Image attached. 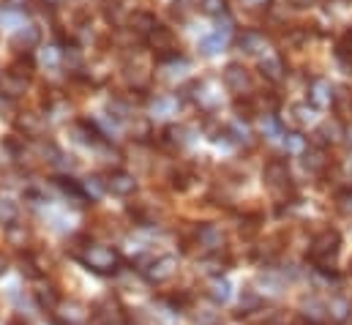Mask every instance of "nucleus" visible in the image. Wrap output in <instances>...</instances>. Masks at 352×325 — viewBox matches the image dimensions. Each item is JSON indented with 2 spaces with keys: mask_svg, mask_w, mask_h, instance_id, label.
Returning a JSON list of instances; mask_svg holds the SVG:
<instances>
[{
  "mask_svg": "<svg viewBox=\"0 0 352 325\" xmlns=\"http://www.w3.org/2000/svg\"><path fill=\"white\" fill-rule=\"evenodd\" d=\"M339 251H342V235L336 230H322L320 235H314V241L309 246V260L320 271H328L336 262Z\"/></svg>",
  "mask_w": 352,
  "mask_h": 325,
  "instance_id": "f257e3e1",
  "label": "nucleus"
},
{
  "mask_svg": "<svg viewBox=\"0 0 352 325\" xmlns=\"http://www.w3.org/2000/svg\"><path fill=\"white\" fill-rule=\"evenodd\" d=\"M80 262L96 271V273H115L120 268V254L112 249V246L104 244H90L82 254H80Z\"/></svg>",
  "mask_w": 352,
  "mask_h": 325,
  "instance_id": "f03ea898",
  "label": "nucleus"
},
{
  "mask_svg": "<svg viewBox=\"0 0 352 325\" xmlns=\"http://www.w3.org/2000/svg\"><path fill=\"white\" fill-rule=\"evenodd\" d=\"M263 180H265V186H267L278 200H284V197L292 191L289 167H287V162H281V159H270V162L265 164Z\"/></svg>",
  "mask_w": 352,
  "mask_h": 325,
  "instance_id": "7ed1b4c3",
  "label": "nucleus"
},
{
  "mask_svg": "<svg viewBox=\"0 0 352 325\" xmlns=\"http://www.w3.org/2000/svg\"><path fill=\"white\" fill-rule=\"evenodd\" d=\"M145 44L156 52V61H162V63L177 58V39H175V33H173V28H167V25H159V28L145 39Z\"/></svg>",
  "mask_w": 352,
  "mask_h": 325,
  "instance_id": "20e7f679",
  "label": "nucleus"
},
{
  "mask_svg": "<svg viewBox=\"0 0 352 325\" xmlns=\"http://www.w3.org/2000/svg\"><path fill=\"white\" fill-rule=\"evenodd\" d=\"M186 96L202 109V112H216L221 107V93L210 82H191L186 87Z\"/></svg>",
  "mask_w": 352,
  "mask_h": 325,
  "instance_id": "39448f33",
  "label": "nucleus"
},
{
  "mask_svg": "<svg viewBox=\"0 0 352 325\" xmlns=\"http://www.w3.org/2000/svg\"><path fill=\"white\" fill-rule=\"evenodd\" d=\"M221 80H224V87H227L230 93H235L238 98H243V96H249V93L254 90L252 74H249V72H246L241 63H230V66L224 69Z\"/></svg>",
  "mask_w": 352,
  "mask_h": 325,
  "instance_id": "423d86ee",
  "label": "nucleus"
},
{
  "mask_svg": "<svg viewBox=\"0 0 352 325\" xmlns=\"http://www.w3.org/2000/svg\"><path fill=\"white\" fill-rule=\"evenodd\" d=\"M333 98H336V85L325 77H314L309 82V104L314 109H328L333 107Z\"/></svg>",
  "mask_w": 352,
  "mask_h": 325,
  "instance_id": "0eeeda50",
  "label": "nucleus"
},
{
  "mask_svg": "<svg viewBox=\"0 0 352 325\" xmlns=\"http://www.w3.org/2000/svg\"><path fill=\"white\" fill-rule=\"evenodd\" d=\"M177 271V260L175 257H156V260H151L148 262V268H142V273H145V279L148 282H156V284H164V282H170L173 276H175Z\"/></svg>",
  "mask_w": 352,
  "mask_h": 325,
  "instance_id": "6e6552de",
  "label": "nucleus"
},
{
  "mask_svg": "<svg viewBox=\"0 0 352 325\" xmlns=\"http://www.w3.org/2000/svg\"><path fill=\"white\" fill-rule=\"evenodd\" d=\"M238 47H241V52H246V55H257V58H265V55H270V39L265 36L263 30H243L241 36H238Z\"/></svg>",
  "mask_w": 352,
  "mask_h": 325,
  "instance_id": "1a4fd4ad",
  "label": "nucleus"
},
{
  "mask_svg": "<svg viewBox=\"0 0 352 325\" xmlns=\"http://www.w3.org/2000/svg\"><path fill=\"white\" fill-rule=\"evenodd\" d=\"M104 183H107V191L115 194V197H131L137 191V178L126 169H112L104 178Z\"/></svg>",
  "mask_w": 352,
  "mask_h": 325,
  "instance_id": "9d476101",
  "label": "nucleus"
},
{
  "mask_svg": "<svg viewBox=\"0 0 352 325\" xmlns=\"http://www.w3.org/2000/svg\"><path fill=\"white\" fill-rule=\"evenodd\" d=\"M344 123L339 120V118H333V120H322L320 126H317V132H314V143L320 145V148H328V145H339L342 140H344Z\"/></svg>",
  "mask_w": 352,
  "mask_h": 325,
  "instance_id": "9b49d317",
  "label": "nucleus"
},
{
  "mask_svg": "<svg viewBox=\"0 0 352 325\" xmlns=\"http://www.w3.org/2000/svg\"><path fill=\"white\" fill-rule=\"evenodd\" d=\"M230 36H232V25L227 22L224 28H219L216 33H210V36H205V39L199 41V52H202V55H208V58H213V55L224 52V47L230 44Z\"/></svg>",
  "mask_w": 352,
  "mask_h": 325,
  "instance_id": "f8f14e48",
  "label": "nucleus"
},
{
  "mask_svg": "<svg viewBox=\"0 0 352 325\" xmlns=\"http://www.w3.org/2000/svg\"><path fill=\"white\" fill-rule=\"evenodd\" d=\"M28 82L30 80H25V77L14 74L11 69H6V72H0V96H3V98H8V101H14V98L25 96Z\"/></svg>",
  "mask_w": 352,
  "mask_h": 325,
  "instance_id": "ddd939ff",
  "label": "nucleus"
},
{
  "mask_svg": "<svg viewBox=\"0 0 352 325\" xmlns=\"http://www.w3.org/2000/svg\"><path fill=\"white\" fill-rule=\"evenodd\" d=\"M300 162H303V169L309 172V175H322L325 169H328V154H325V148H320V145H311V148H306L303 154H300Z\"/></svg>",
  "mask_w": 352,
  "mask_h": 325,
  "instance_id": "4468645a",
  "label": "nucleus"
},
{
  "mask_svg": "<svg viewBox=\"0 0 352 325\" xmlns=\"http://www.w3.org/2000/svg\"><path fill=\"white\" fill-rule=\"evenodd\" d=\"M260 74H263L267 82H284L287 80V63H284V58L281 55H265L263 61H260Z\"/></svg>",
  "mask_w": 352,
  "mask_h": 325,
  "instance_id": "2eb2a0df",
  "label": "nucleus"
},
{
  "mask_svg": "<svg viewBox=\"0 0 352 325\" xmlns=\"http://www.w3.org/2000/svg\"><path fill=\"white\" fill-rule=\"evenodd\" d=\"M156 28H159V22H156V17H153L151 11H134V14L129 17V30H131L134 36H140V39H148Z\"/></svg>",
  "mask_w": 352,
  "mask_h": 325,
  "instance_id": "dca6fc26",
  "label": "nucleus"
},
{
  "mask_svg": "<svg viewBox=\"0 0 352 325\" xmlns=\"http://www.w3.org/2000/svg\"><path fill=\"white\" fill-rule=\"evenodd\" d=\"M47 129V120L44 115H36V112H19L16 118V132L25 134V137H41Z\"/></svg>",
  "mask_w": 352,
  "mask_h": 325,
  "instance_id": "f3484780",
  "label": "nucleus"
},
{
  "mask_svg": "<svg viewBox=\"0 0 352 325\" xmlns=\"http://www.w3.org/2000/svg\"><path fill=\"white\" fill-rule=\"evenodd\" d=\"M197 241H199V246H205L210 254H219L224 249V233L216 224H205V227H199Z\"/></svg>",
  "mask_w": 352,
  "mask_h": 325,
  "instance_id": "a211bd4d",
  "label": "nucleus"
},
{
  "mask_svg": "<svg viewBox=\"0 0 352 325\" xmlns=\"http://www.w3.org/2000/svg\"><path fill=\"white\" fill-rule=\"evenodd\" d=\"M314 120V107L311 104H292L289 109H287V123L295 129V132H300L303 126H309Z\"/></svg>",
  "mask_w": 352,
  "mask_h": 325,
  "instance_id": "6ab92c4d",
  "label": "nucleus"
},
{
  "mask_svg": "<svg viewBox=\"0 0 352 325\" xmlns=\"http://www.w3.org/2000/svg\"><path fill=\"white\" fill-rule=\"evenodd\" d=\"M123 77H126V82H129L134 90H145V87L151 85V72H148V66H142V63H126V66H123Z\"/></svg>",
  "mask_w": 352,
  "mask_h": 325,
  "instance_id": "aec40b11",
  "label": "nucleus"
},
{
  "mask_svg": "<svg viewBox=\"0 0 352 325\" xmlns=\"http://www.w3.org/2000/svg\"><path fill=\"white\" fill-rule=\"evenodd\" d=\"M38 41H41V33H38L36 25H25V28H19L16 36H14V47H16L19 52H30Z\"/></svg>",
  "mask_w": 352,
  "mask_h": 325,
  "instance_id": "412c9836",
  "label": "nucleus"
},
{
  "mask_svg": "<svg viewBox=\"0 0 352 325\" xmlns=\"http://www.w3.org/2000/svg\"><path fill=\"white\" fill-rule=\"evenodd\" d=\"M333 112L336 118L344 123L352 118V93L350 87H336V98H333Z\"/></svg>",
  "mask_w": 352,
  "mask_h": 325,
  "instance_id": "4be33fe9",
  "label": "nucleus"
},
{
  "mask_svg": "<svg viewBox=\"0 0 352 325\" xmlns=\"http://www.w3.org/2000/svg\"><path fill=\"white\" fill-rule=\"evenodd\" d=\"M325 309H328V320H331V323H344V320L350 317V304H347L344 298H339V295H333V298L325 304Z\"/></svg>",
  "mask_w": 352,
  "mask_h": 325,
  "instance_id": "5701e85b",
  "label": "nucleus"
},
{
  "mask_svg": "<svg viewBox=\"0 0 352 325\" xmlns=\"http://www.w3.org/2000/svg\"><path fill=\"white\" fill-rule=\"evenodd\" d=\"M0 22H3V28L19 30V28H25V11L14 8V6H3L0 8Z\"/></svg>",
  "mask_w": 352,
  "mask_h": 325,
  "instance_id": "b1692460",
  "label": "nucleus"
},
{
  "mask_svg": "<svg viewBox=\"0 0 352 325\" xmlns=\"http://www.w3.org/2000/svg\"><path fill=\"white\" fill-rule=\"evenodd\" d=\"M208 295L216 301V304H227L230 301V295H232V284L227 282V279H213L210 282V287H208Z\"/></svg>",
  "mask_w": 352,
  "mask_h": 325,
  "instance_id": "393cba45",
  "label": "nucleus"
},
{
  "mask_svg": "<svg viewBox=\"0 0 352 325\" xmlns=\"http://www.w3.org/2000/svg\"><path fill=\"white\" fill-rule=\"evenodd\" d=\"M63 325H85L88 323V309L82 304H69L66 312H60Z\"/></svg>",
  "mask_w": 352,
  "mask_h": 325,
  "instance_id": "a878e982",
  "label": "nucleus"
},
{
  "mask_svg": "<svg viewBox=\"0 0 352 325\" xmlns=\"http://www.w3.org/2000/svg\"><path fill=\"white\" fill-rule=\"evenodd\" d=\"M16 219H19L16 202H14V200H0V227L11 230V227L16 224Z\"/></svg>",
  "mask_w": 352,
  "mask_h": 325,
  "instance_id": "bb28decb",
  "label": "nucleus"
},
{
  "mask_svg": "<svg viewBox=\"0 0 352 325\" xmlns=\"http://www.w3.org/2000/svg\"><path fill=\"white\" fill-rule=\"evenodd\" d=\"M98 3H101V11H104L107 22H112V25L123 22V0H98Z\"/></svg>",
  "mask_w": 352,
  "mask_h": 325,
  "instance_id": "cd10ccee",
  "label": "nucleus"
},
{
  "mask_svg": "<svg viewBox=\"0 0 352 325\" xmlns=\"http://www.w3.org/2000/svg\"><path fill=\"white\" fill-rule=\"evenodd\" d=\"M260 129H263V134L270 140V143H278L281 137H287L284 134V129L278 126V120L273 118V115H263V120H260Z\"/></svg>",
  "mask_w": 352,
  "mask_h": 325,
  "instance_id": "c85d7f7f",
  "label": "nucleus"
},
{
  "mask_svg": "<svg viewBox=\"0 0 352 325\" xmlns=\"http://www.w3.org/2000/svg\"><path fill=\"white\" fill-rule=\"evenodd\" d=\"M303 315H306L311 323H325V320H328V309H325L320 301H314V298L303 304Z\"/></svg>",
  "mask_w": 352,
  "mask_h": 325,
  "instance_id": "c756f323",
  "label": "nucleus"
},
{
  "mask_svg": "<svg viewBox=\"0 0 352 325\" xmlns=\"http://www.w3.org/2000/svg\"><path fill=\"white\" fill-rule=\"evenodd\" d=\"M82 191H85V197H90V200H98V197L107 191V183H104L98 175H93L88 180H82Z\"/></svg>",
  "mask_w": 352,
  "mask_h": 325,
  "instance_id": "7c9ffc66",
  "label": "nucleus"
},
{
  "mask_svg": "<svg viewBox=\"0 0 352 325\" xmlns=\"http://www.w3.org/2000/svg\"><path fill=\"white\" fill-rule=\"evenodd\" d=\"M199 11L208 17H227V0H199Z\"/></svg>",
  "mask_w": 352,
  "mask_h": 325,
  "instance_id": "2f4dec72",
  "label": "nucleus"
},
{
  "mask_svg": "<svg viewBox=\"0 0 352 325\" xmlns=\"http://www.w3.org/2000/svg\"><path fill=\"white\" fill-rule=\"evenodd\" d=\"M164 143H170V145H186L188 143V129L186 126H170L164 132Z\"/></svg>",
  "mask_w": 352,
  "mask_h": 325,
  "instance_id": "473e14b6",
  "label": "nucleus"
},
{
  "mask_svg": "<svg viewBox=\"0 0 352 325\" xmlns=\"http://www.w3.org/2000/svg\"><path fill=\"white\" fill-rule=\"evenodd\" d=\"M60 58H63V66H66L69 72H77V69L82 66V55L77 52V47H66Z\"/></svg>",
  "mask_w": 352,
  "mask_h": 325,
  "instance_id": "72a5a7b5",
  "label": "nucleus"
},
{
  "mask_svg": "<svg viewBox=\"0 0 352 325\" xmlns=\"http://www.w3.org/2000/svg\"><path fill=\"white\" fill-rule=\"evenodd\" d=\"M36 298H38V304L44 306V309H58V295H55V290L52 287H41V290H36Z\"/></svg>",
  "mask_w": 352,
  "mask_h": 325,
  "instance_id": "f704fd0d",
  "label": "nucleus"
},
{
  "mask_svg": "<svg viewBox=\"0 0 352 325\" xmlns=\"http://www.w3.org/2000/svg\"><path fill=\"white\" fill-rule=\"evenodd\" d=\"M336 208H339V213H342V216L352 219V189L339 191V197H336Z\"/></svg>",
  "mask_w": 352,
  "mask_h": 325,
  "instance_id": "c9c22d12",
  "label": "nucleus"
},
{
  "mask_svg": "<svg viewBox=\"0 0 352 325\" xmlns=\"http://www.w3.org/2000/svg\"><path fill=\"white\" fill-rule=\"evenodd\" d=\"M173 109H175V101H173V98L159 96V98L153 101V115H156V118H167V115H173Z\"/></svg>",
  "mask_w": 352,
  "mask_h": 325,
  "instance_id": "e433bc0d",
  "label": "nucleus"
},
{
  "mask_svg": "<svg viewBox=\"0 0 352 325\" xmlns=\"http://www.w3.org/2000/svg\"><path fill=\"white\" fill-rule=\"evenodd\" d=\"M281 143H284V148H287L289 154H303V151H306V148H303V137H300L298 132H292V134H287V137H284Z\"/></svg>",
  "mask_w": 352,
  "mask_h": 325,
  "instance_id": "4c0bfd02",
  "label": "nucleus"
},
{
  "mask_svg": "<svg viewBox=\"0 0 352 325\" xmlns=\"http://www.w3.org/2000/svg\"><path fill=\"white\" fill-rule=\"evenodd\" d=\"M339 55L342 58H352V28L342 36V41H339Z\"/></svg>",
  "mask_w": 352,
  "mask_h": 325,
  "instance_id": "58836bf2",
  "label": "nucleus"
},
{
  "mask_svg": "<svg viewBox=\"0 0 352 325\" xmlns=\"http://www.w3.org/2000/svg\"><path fill=\"white\" fill-rule=\"evenodd\" d=\"M257 306H260V298H257L254 293H246V295L241 298V309H243V312H249V309H257Z\"/></svg>",
  "mask_w": 352,
  "mask_h": 325,
  "instance_id": "ea45409f",
  "label": "nucleus"
},
{
  "mask_svg": "<svg viewBox=\"0 0 352 325\" xmlns=\"http://www.w3.org/2000/svg\"><path fill=\"white\" fill-rule=\"evenodd\" d=\"M287 3H289L292 8H311L317 0H287Z\"/></svg>",
  "mask_w": 352,
  "mask_h": 325,
  "instance_id": "a19ab883",
  "label": "nucleus"
},
{
  "mask_svg": "<svg viewBox=\"0 0 352 325\" xmlns=\"http://www.w3.org/2000/svg\"><path fill=\"white\" fill-rule=\"evenodd\" d=\"M243 3H246V6H252V8H260V6H265L267 0H243Z\"/></svg>",
  "mask_w": 352,
  "mask_h": 325,
  "instance_id": "79ce46f5",
  "label": "nucleus"
},
{
  "mask_svg": "<svg viewBox=\"0 0 352 325\" xmlns=\"http://www.w3.org/2000/svg\"><path fill=\"white\" fill-rule=\"evenodd\" d=\"M0 273H6V260L0 257Z\"/></svg>",
  "mask_w": 352,
  "mask_h": 325,
  "instance_id": "37998d69",
  "label": "nucleus"
}]
</instances>
